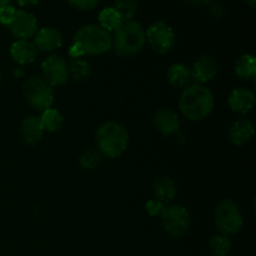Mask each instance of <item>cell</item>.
Segmentation results:
<instances>
[{
    "instance_id": "1f68e13d",
    "label": "cell",
    "mask_w": 256,
    "mask_h": 256,
    "mask_svg": "<svg viewBox=\"0 0 256 256\" xmlns=\"http://www.w3.org/2000/svg\"><path fill=\"white\" fill-rule=\"evenodd\" d=\"M40 2L42 0H16V2L20 6H32V5L39 4Z\"/></svg>"
},
{
    "instance_id": "83f0119b",
    "label": "cell",
    "mask_w": 256,
    "mask_h": 256,
    "mask_svg": "<svg viewBox=\"0 0 256 256\" xmlns=\"http://www.w3.org/2000/svg\"><path fill=\"white\" fill-rule=\"evenodd\" d=\"M206 9H208V14H209L212 19L219 20L225 15L224 5L219 2H212L209 5H208Z\"/></svg>"
},
{
    "instance_id": "6da1fadb",
    "label": "cell",
    "mask_w": 256,
    "mask_h": 256,
    "mask_svg": "<svg viewBox=\"0 0 256 256\" xmlns=\"http://www.w3.org/2000/svg\"><path fill=\"white\" fill-rule=\"evenodd\" d=\"M215 98L212 90L202 84H192L184 88L179 99V109L190 122H200L212 114Z\"/></svg>"
},
{
    "instance_id": "d6986e66",
    "label": "cell",
    "mask_w": 256,
    "mask_h": 256,
    "mask_svg": "<svg viewBox=\"0 0 256 256\" xmlns=\"http://www.w3.org/2000/svg\"><path fill=\"white\" fill-rule=\"evenodd\" d=\"M166 76L172 86L176 89H184L192 80V70L182 62H175L169 68Z\"/></svg>"
},
{
    "instance_id": "d4e9b609",
    "label": "cell",
    "mask_w": 256,
    "mask_h": 256,
    "mask_svg": "<svg viewBox=\"0 0 256 256\" xmlns=\"http://www.w3.org/2000/svg\"><path fill=\"white\" fill-rule=\"evenodd\" d=\"M112 8L119 12L122 22H130L138 12V0H115Z\"/></svg>"
},
{
    "instance_id": "52a82bcc",
    "label": "cell",
    "mask_w": 256,
    "mask_h": 256,
    "mask_svg": "<svg viewBox=\"0 0 256 256\" xmlns=\"http://www.w3.org/2000/svg\"><path fill=\"white\" fill-rule=\"evenodd\" d=\"M160 218L165 232L174 238L184 236L192 225L189 212L182 205H166L162 209Z\"/></svg>"
},
{
    "instance_id": "277c9868",
    "label": "cell",
    "mask_w": 256,
    "mask_h": 256,
    "mask_svg": "<svg viewBox=\"0 0 256 256\" xmlns=\"http://www.w3.org/2000/svg\"><path fill=\"white\" fill-rule=\"evenodd\" d=\"M72 42L84 55H102L112 49V34L99 24H86L75 32Z\"/></svg>"
},
{
    "instance_id": "5bb4252c",
    "label": "cell",
    "mask_w": 256,
    "mask_h": 256,
    "mask_svg": "<svg viewBox=\"0 0 256 256\" xmlns=\"http://www.w3.org/2000/svg\"><path fill=\"white\" fill-rule=\"evenodd\" d=\"M228 104L236 114H248L255 105V95L246 88H235L228 98Z\"/></svg>"
},
{
    "instance_id": "e0dca14e",
    "label": "cell",
    "mask_w": 256,
    "mask_h": 256,
    "mask_svg": "<svg viewBox=\"0 0 256 256\" xmlns=\"http://www.w3.org/2000/svg\"><path fill=\"white\" fill-rule=\"evenodd\" d=\"M12 60L20 65L32 64L38 58V49L30 40H16L10 48Z\"/></svg>"
},
{
    "instance_id": "9c48e42d",
    "label": "cell",
    "mask_w": 256,
    "mask_h": 256,
    "mask_svg": "<svg viewBox=\"0 0 256 256\" xmlns=\"http://www.w3.org/2000/svg\"><path fill=\"white\" fill-rule=\"evenodd\" d=\"M42 79L50 86H62L69 80L68 62L60 55H50L42 62Z\"/></svg>"
},
{
    "instance_id": "2e32d148",
    "label": "cell",
    "mask_w": 256,
    "mask_h": 256,
    "mask_svg": "<svg viewBox=\"0 0 256 256\" xmlns=\"http://www.w3.org/2000/svg\"><path fill=\"white\" fill-rule=\"evenodd\" d=\"M44 132L45 130L42 128L39 116L29 115V116L22 120V128H20V135H22V140L24 144L30 145V146L36 145L42 139Z\"/></svg>"
},
{
    "instance_id": "44dd1931",
    "label": "cell",
    "mask_w": 256,
    "mask_h": 256,
    "mask_svg": "<svg viewBox=\"0 0 256 256\" xmlns=\"http://www.w3.org/2000/svg\"><path fill=\"white\" fill-rule=\"evenodd\" d=\"M69 79L75 82H84L92 75V65L82 58H72L68 62Z\"/></svg>"
},
{
    "instance_id": "603a6c76",
    "label": "cell",
    "mask_w": 256,
    "mask_h": 256,
    "mask_svg": "<svg viewBox=\"0 0 256 256\" xmlns=\"http://www.w3.org/2000/svg\"><path fill=\"white\" fill-rule=\"evenodd\" d=\"M98 20H99L100 26L104 28V29L108 30L109 32H115L116 29H119L120 25L124 22L122 18H120L119 12H118L112 6L104 8V9L99 12Z\"/></svg>"
},
{
    "instance_id": "ffe728a7",
    "label": "cell",
    "mask_w": 256,
    "mask_h": 256,
    "mask_svg": "<svg viewBox=\"0 0 256 256\" xmlns=\"http://www.w3.org/2000/svg\"><path fill=\"white\" fill-rule=\"evenodd\" d=\"M234 72L239 79L252 80L256 76V59L252 54H244L236 60Z\"/></svg>"
},
{
    "instance_id": "4316f807",
    "label": "cell",
    "mask_w": 256,
    "mask_h": 256,
    "mask_svg": "<svg viewBox=\"0 0 256 256\" xmlns=\"http://www.w3.org/2000/svg\"><path fill=\"white\" fill-rule=\"evenodd\" d=\"M68 2L75 9L82 10V12H89L98 6L100 0H68Z\"/></svg>"
},
{
    "instance_id": "4fadbf2b",
    "label": "cell",
    "mask_w": 256,
    "mask_h": 256,
    "mask_svg": "<svg viewBox=\"0 0 256 256\" xmlns=\"http://www.w3.org/2000/svg\"><path fill=\"white\" fill-rule=\"evenodd\" d=\"M34 44L38 50L42 52H54L62 45V34L58 29L52 26H45L38 29L34 35Z\"/></svg>"
},
{
    "instance_id": "ac0fdd59",
    "label": "cell",
    "mask_w": 256,
    "mask_h": 256,
    "mask_svg": "<svg viewBox=\"0 0 256 256\" xmlns=\"http://www.w3.org/2000/svg\"><path fill=\"white\" fill-rule=\"evenodd\" d=\"M154 199L166 205L176 196V186L169 176H160L154 182Z\"/></svg>"
},
{
    "instance_id": "7c38bea8",
    "label": "cell",
    "mask_w": 256,
    "mask_h": 256,
    "mask_svg": "<svg viewBox=\"0 0 256 256\" xmlns=\"http://www.w3.org/2000/svg\"><path fill=\"white\" fill-rule=\"evenodd\" d=\"M152 124L158 132L166 136L175 135L182 126L179 115L170 109H159L155 112L152 115Z\"/></svg>"
},
{
    "instance_id": "7a4b0ae2",
    "label": "cell",
    "mask_w": 256,
    "mask_h": 256,
    "mask_svg": "<svg viewBox=\"0 0 256 256\" xmlns=\"http://www.w3.org/2000/svg\"><path fill=\"white\" fill-rule=\"evenodd\" d=\"M98 152L106 159L120 158L129 145V132L120 122H110L100 125L96 130Z\"/></svg>"
},
{
    "instance_id": "f1b7e54d",
    "label": "cell",
    "mask_w": 256,
    "mask_h": 256,
    "mask_svg": "<svg viewBox=\"0 0 256 256\" xmlns=\"http://www.w3.org/2000/svg\"><path fill=\"white\" fill-rule=\"evenodd\" d=\"M15 12H16V9L14 6H12V5H2L0 6V22L4 25H9L12 18H14Z\"/></svg>"
},
{
    "instance_id": "484cf974",
    "label": "cell",
    "mask_w": 256,
    "mask_h": 256,
    "mask_svg": "<svg viewBox=\"0 0 256 256\" xmlns=\"http://www.w3.org/2000/svg\"><path fill=\"white\" fill-rule=\"evenodd\" d=\"M102 154L98 150L90 149L82 152L79 158V164L82 169L85 170H92L100 164L102 162Z\"/></svg>"
},
{
    "instance_id": "4dcf8cb0",
    "label": "cell",
    "mask_w": 256,
    "mask_h": 256,
    "mask_svg": "<svg viewBox=\"0 0 256 256\" xmlns=\"http://www.w3.org/2000/svg\"><path fill=\"white\" fill-rule=\"evenodd\" d=\"M212 0H182V4L190 8H206Z\"/></svg>"
},
{
    "instance_id": "f546056e",
    "label": "cell",
    "mask_w": 256,
    "mask_h": 256,
    "mask_svg": "<svg viewBox=\"0 0 256 256\" xmlns=\"http://www.w3.org/2000/svg\"><path fill=\"white\" fill-rule=\"evenodd\" d=\"M145 208H146V212H149L150 216H156V215L162 214L165 205L162 204L160 202H158L156 199H150L149 202H146V205H145Z\"/></svg>"
},
{
    "instance_id": "7402d4cb",
    "label": "cell",
    "mask_w": 256,
    "mask_h": 256,
    "mask_svg": "<svg viewBox=\"0 0 256 256\" xmlns=\"http://www.w3.org/2000/svg\"><path fill=\"white\" fill-rule=\"evenodd\" d=\"M40 122H42L44 130L49 132H59L64 124V118H62V112L54 108H49V109L44 110L40 116Z\"/></svg>"
},
{
    "instance_id": "836d02e7",
    "label": "cell",
    "mask_w": 256,
    "mask_h": 256,
    "mask_svg": "<svg viewBox=\"0 0 256 256\" xmlns=\"http://www.w3.org/2000/svg\"><path fill=\"white\" fill-rule=\"evenodd\" d=\"M10 2H12V0H0V6H2V5L9 4Z\"/></svg>"
},
{
    "instance_id": "d6a6232c",
    "label": "cell",
    "mask_w": 256,
    "mask_h": 256,
    "mask_svg": "<svg viewBox=\"0 0 256 256\" xmlns=\"http://www.w3.org/2000/svg\"><path fill=\"white\" fill-rule=\"evenodd\" d=\"M245 2H246V4L249 5V6L252 8V9H254L255 4H256V0H245Z\"/></svg>"
},
{
    "instance_id": "cb8c5ba5",
    "label": "cell",
    "mask_w": 256,
    "mask_h": 256,
    "mask_svg": "<svg viewBox=\"0 0 256 256\" xmlns=\"http://www.w3.org/2000/svg\"><path fill=\"white\" fill-rule=\"evenodd\" d=\"M209 250L212 256H226L232 250V242L226 235H215L209 242Z\"/></svg>"
},
{
    "instance_id": "3957f363",
    "label": "cell",
    "mask_w": 256,
    "mask_h": 256,
    "mask_svg": "<svg viewBox=\"0 0 256 256\" xmlns=\"http://www.w3.org/2000/svg\"><path fill=\"white\" fill-rule=\"evenodd\" d=\"M145 42V29L140 22L134 20L122 22L112 35V48L118 56L124 59L139 54Z\"/></svg>"
},
{
    "instance_id": "8fae6325",
    "label": "cell",
    "mask_w": 256,
    "mask_h": 256,
    "mask_svg": "<svg viewBox=\"0 0 256 256\" xmlns=\"http://www.w3.org/2000/svg\"><path fill=\"white\" fill-rule=\"evenodd\" d=\"M218 69H219V65H218L215 56L210 54H204L198 58L192 64V68H190L192 79H194L196 84L204 85L205 82H210L216 76Z\"/></svg>"
},
{
    "instance_id": "ba28073f",
    "label": "cell",
    "mask_w": 256,
    "mask_h": 256,
    "mask_svg": "<svg viewBox=\"0 0 256 256\" xmlns=\"http://www.w3.org/2000/svg\"><path fill=\"white\" fill-rule=\"evenodd\" d=\"M145 38L152 49L162 55L172 52L176 42L172 28L162 20L152 22L145 30Z\"/></svg>"
},
{
    "instance_id": "8992f818",
    "label": "cell",
    "mask_w": 256,
    "mask_h": 256,
    "mask_svg": "<svg viewBox=\"0 0 256 256\" xmlns=\"http://www.w3.org/2000/svg\"><path fill=\"white\" fill-rule=\"evenodd\" d=\"M244 220L239 206L232 200L225 199L215 210V225L222 235H234L242 228Z\"/></svg>"
},
{
    "instance_id": "9a60e30c",
    "label": "cell",
    "mask_w": 256,
    "mask_h": 256,
    "mask_svg": "<svg viewBox=\"0 0 256 256\" xmlns=\"http://www.w3.org/2000/svg\"><path fill=\"white\" fill-rule=\"evenodd\" d=\"M254 124L249 119L236 120L232 124L228 132V138L230 142L235 146H242L248 144L254 136Z\"/></svg>"
},
{
    "instance_id": "5b68a950",
    "label": "cell",
    "mask_w": 256,
    "mask_h": 256,
    "mask_svg": "<svg viewBox=\"0 0 256 256\" xmlns=\"http://www.w3.org/2000/svg\"><path fill=\"white\" fill-rule=\"evenodd\" d=\"M22 94L34 109L44 112L54 102V90L42 78L32 75L22 82Z\"/></svg>"
},
{
    "instance_id": "30bf717a",
    "label": "cell",
    "mask_w": 256,
    "mask_h": 256,
    "mask_svg": "<svg viewBox=\"0 0 256 256\" xmlns=\"http://www.w3.org/2000/svg\"><path fill=\"white\" fill-rule=\"evenodd\" d=\"M8 26L12 36L16 38L18 40H29L36 34L38 20L32 12L19 9L15 12L14 18Z\"/></svg>"
}]
</instances>
